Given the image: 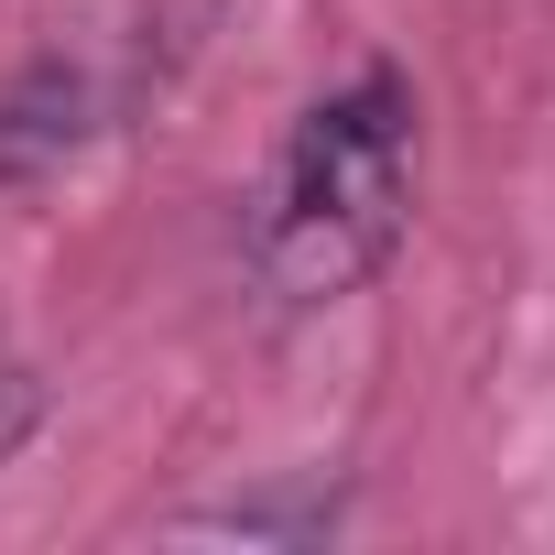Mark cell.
Here are the masks:
<instances>
[{"instance_id": "1", "label": "cell", "mask_w": 555, "mask_h": 555, "mask_svg": "<svg viewBox=\"0 0 555 555\" xmlns=\"http://www.w3.org/2000/svg\"><path fill=\"white\" fill-rule=\"evenodd\" d=\"M414 120H425L414 88L392 66H360L284 131L250 196V284L284 317H317L382 284V261L414 229Z\"/></svg>"}, {"instance_id": "2", "label": "cell", "mask_w": 555, "mask_h": 555, "mask_svg": "<svg viewBox=\"0 0 555 555\" xmlns=\"http://www.w3.org/2000/svg\"><path fill=\"white\" fill-rule=\"evenodd\" d=\"M142 66H109L88 44H44L12 88H0V196H23V185H55L120 109H131Z\"/></svg>"}, {"instance_id": "3", "label": "cell", "mask_w": 555, "mask_h": 555, "mask_svg": "<svg viewBox=\"0 0 555 555\" xmlns=\"http://www.w3.org/2000/svg\"><path fill=\"white\" fill-rule=\"evenodd\" d=\"M185 533H284V544H317V533H338V479H306L295 501H218V512H185Z\"/></svg>"}, {"instance_id": "4", "label": "cell", "mask_w": 555, "mask_h": 555, "mask_svg": "<svg viewBox=\"0 0 555 555\" xmlns=\"http://www.w3.org/2000/svg\"><path fill=\"white\" fill-rule=\"evenodd\" d=\"M34 425H44V382H34L12 349H0V468L23 457V436H34Z\"/></svg>"}]
</instances>
